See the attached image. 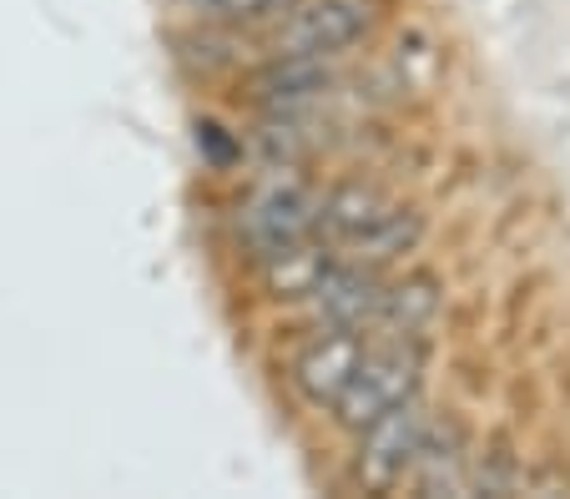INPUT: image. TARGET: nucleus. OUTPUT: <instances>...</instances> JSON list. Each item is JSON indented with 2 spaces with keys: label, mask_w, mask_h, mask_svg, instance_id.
Instances as JSON below:
<instances>
[{
  "label": "nucleus",
  "mask_w": 570,
  "mask_h": 499,
  "mask_svg": "<svg viewBox=\"0 0 570 499\" xmlns=\"http://www.w3.org/2000/svg\"><path fill=\"white\" fill-rule=\"evenodd\" d=\"M424 222L414 207L394 202L368 182H338L318 197V242L344 262L384 268L420 242Z\"/></svg>",
  "instance_id": "1"
},
{
  "label": "nucleus",
  "mask_w": 570,
  "mask_h": 499,
  "mask_svg": "<svg viewBox=\"0 0 570 499\" xmlns=\"http://www.w3.org/2000/svg\"><path fill=\"white\" fill-rule=\"evenodd\" d=\"M420 379H424V348L420 338H404V333H374L364 348V359H358L354 379H348V389L338 393V403L328 413H334L344 429H364V423H374L379 413H389L394 403L414 399L420 393Z\"/></svg>",
  "instance_id": "2"
},
{
  "label": "nucleus",
  "mask_w": 570,
  "mask_h": 499,
  "mask_svg": "<svg viewBox=\"0 0 570 499\" xmlns=\"http://www.w3.org/2000/svg\"><path fill=\"white\" fill-rule=\"evenodd\" d=\"M318 187H308L303 177H268L258 192L243 202V238L248 248L258 252L263 262L278 258V252L298 248V242H313L318 238Z\"/></svg>",
  "instance_id": "3"
},
{
  "label": "nucleus",
  "mask_w": 570,
  "mask_h": 499,
  "mask_svg": "<svg viewBox=\"0 0 570 499\" xmlns=\"http://www.w3.org/2000/svg\"><path fill=\"white\" fill-rule=\"evenodd\" d=\"M430 413H424L420 393L404 403H394L389 413H379L374 423H364L358 429V479H364L368 489H379V495H394V489H404L414 479V465H420V449L424 439H430Z\"/></svg>",
  "instance_id": "4"
},
{
  "label": "nucleus",
  "mask_w": 570,
  "mask_h": 499,
  "mask_svg": "<svg viewBox=\"0 0 570 499\" xmlns=\"http://www.w3.org/2000/svg\"><path fill=\"white\" fill-rule=\"evenodd\" d=\"M374 26V6L368 0H298L293 11H283L268 31V56H328L358 41Z\"/></svg>",
  "instance_id": "5"
},
{
  "label": "nucleus",
  "mask_w": 570,
  "mask_h": 499,
  "mask_svg": "<svg viewBox=\"0 0 570 499\" xmlns=\"http://www.w3.org/2000/svg\"><path fill=\"white\" fill-rule=\"evenodd\" d=\"M384 272L364 268V262H344V258H323V268L308 278V288L298 293V303L308 308L313 323L328 328H368L374 333L379 308H384Z\"/></svg>",
  "instance_id": "6"
},
{
  "label": "nucleus",
  "mask_w": 570,
  "mask_h": 499,
  "mask_svg": "<svg viewBox=\"0 0 570 499\" xmlns=\"http://www.w3.org/2000/svg\"><path fill=\"white\" fill-rule=\"evenodd\" d=\"M368 338H374L368 328H328V323H318V333H313L288 363L293 389H298L313 409H334L338 393H344L348 379H354L358 359H364Z\"/></svg>",
  "instance_id": "7"
},
{
  "label": "nucleus",
  "mask_w": 570,
  "mask_h": 499,
  "mask_svg": "<svg viewBox=\"0 0 570 499\" xmlns=\"http://www.w3.org/2000/svg\"><path fill=\"white\" fill-rule=\"evenodd\" d=\"M328 87H334L328 56H273L258 77V101L268 117H308L313 107H323Z\"/></svg>",
  "instance_id": "8"
},
{
  "label": "nucleus",
  "mask_w": 570,
  "mask_h": 499,
  "mask_svg": "<svg viewBox=\"0 0 570 499\" xmlns=\"http://www.w3.org/2000/svg\"><path fill=\"white\" fill-rule=\"evenodd\" d=\"M440 308V282L430 272H410L399 282H384V308H379L374 333H404L414 338Z\"/></svg>",
  "instance_id": "9"
},
{
  "label": "nucleus",
  "mask_w": 570,
  "mask_h": 499,
  "mask_svg": "<svg viewBox=\"0 0 570 499\" xmlns=\"http://www.w3.org/2000/svg\"><path fill=\"white\" fill-rule=\"evenodd\" d=\"M177 11L197 16L207 26H227V31H243V26H273L283 11H293L298 0H173Z\"/></svg>",
  "instance_id": "10"
},
{
  "label": "nucleus",
  "mask_w": 570,
  "mask_h": 499,
  "mask_svg": "<svg viewBox=\"0 0 570 499\" xmlns=\"http://www.w3.org/2000/svg\"><path fill=\"white\" fill-rule=\"evenodd\" d=\"M197 152H207L217 167H227V162L237 157V141L227 137V131L217 127V121H197Z\"/></svg>",
  "instance_id": "11"
}]
</instances>
